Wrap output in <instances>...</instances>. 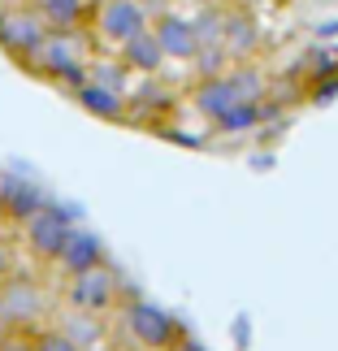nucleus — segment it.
I'll list each match as a JSON object with an SVG mask.
<instances>
[{"label":"nucleus","mask_w":338,"mask_h":351,"mask_svg":"<svg viewBox=\"0 0 338 351\" xmlns=\"http://www.w3.org/2000/svg\"><path fill=\"white\" fill-rule=\"evenodd\" d=\"M121 61L130 65V70H139V74H152L165 65V48H160V39L152 26H143V31H134L130 39H121Z\"/></svg>","instance_id":"obj_4"},{"label":"nucleus","mask_w":338,"mask_h":351,"mask_svg":"<svg viewBox=\"0 0 338 351\" xmlns=\"http://www.w3.org/2000/svg\"><path fill=\"white\" fill-rule=\"evenodd\" d=\"M13 5H26V0H0V9H13Z\"/></svg>","instance_id":"obj_7"},{"label":"nucleus","mask_w":338,"mask_h":351,"mask_svg":"<svg viewBox=\"0 0 338 351\" xmlns=\"http://www.w3.org/2000/svg\"><path fill=\"white\" fill-rule=\"evenodd\" d=\"M35 13L48 31H74L87 18V0H35Z\"/></svg>","instance_id":"obj_5"},{"label":"nucleus","mask_w":338,"mask_h":351,"mask_svg":"<svg viewBox=\"0 0 338 351\" xmlns=\"http://www.w3.org/2000/svg\"><path fill=\"white\" fill-rule=\"evenodd\" d=\"M44 39H48V26L35 9H26V5L0 9V48L5 52H13L18 61H35Z\"/></svg>","instance_id":"obj_1"},{"label":"nucleus","mask_w":338,"mask_h":351,"mask_svg":"<svg viewBox=\"0 0 338 351\" xmlns=\"http://www.w3.org/2000/svg\"><path fill=\"white\" fill-rule=\"evenodd\" d=\"M152 31H156V39H160V48H165L169 61L200 57V31H195V22L178 18V13H165V18L152 22Z\"/></svg>","instance_id":"obj_3"},{"label":"nucleus","mask_w":338,"mask_h":351,"mask_svg":"<svg viewBox=\"0 0 338 351\" xmlns=\"http://www.w3.org/2000/svg\"><path fill=\"white\" fill-rule=\"evenodd\" d=\"M143 26H147L143 0H100V9H96V31H100V39L121 44V39H130L134 31H143Z\"/></svg>","instance_id":"obj_2"},{"label":"nucleus","mask_w":338,"mask_h":351,"mask_svg":"<svg viewBox=\"0 0 338 351\" xmlns=\"http://www.w3.org/2000/svg\"><path fill=\"white\" fill-rule=\"evenodd\" d=\"M83 104L91 113H100V117H121V100H117V91L113 87H104V83H83Z\"/></svg>","instance_id":"obj_6"}]
</instances>
